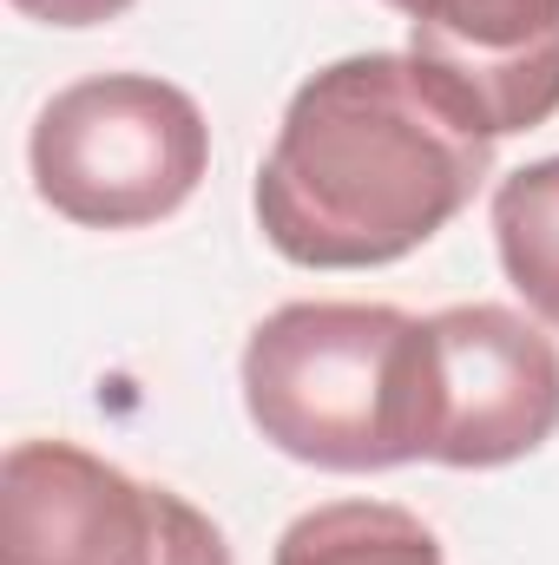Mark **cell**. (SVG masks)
<instances>
[{
  "instance_id": "obj_5",
  "label": "cell",
  "mask_w": 559,
  "mask_h": 565,
  "mask_svg": "<svg viewBox=\"0 0 559 565\" xmlns=\"http://www.w3.org/2000/svg\"><path fill=\"white\" fill-rule=\"evenodd\" d=\"M559 434V342L507 302L415 322V460L494 473Z\"/></svg>"
},
{
  "instance_id": "obj_7",
  "label": "cell",
  "mask_w": 559,
  "mask_h": 565,
  "mask_svg": "<svg viewBox=\"0 0 559 565\" xmlns=\"http://www.w3.org/2000/svg\"><path fill=\"white\" fill-rule=\"evenodd\" d=\"M271 565H447V553L395 500H329L283 526Z\"/></svg>"
},
{
  "instance_id": "obj_1",
  "label": "cell",
  "mask_w": 559,
  "mask_h": 565,
  "mask_svg": "<svg viewBox=\"0 0 559 565\" xmlns=\"http://www.w3.org/2000/svg\"><path fill=\"white\" fill-rule=\"evenodd\" d=\"M487 171L494 139L415 53H349L289 93L251 211L296 270H382L441 237Z\"/></svg>"
},
{
  "instance_id": "obj_8",
  "label": "cell",
  "mask_w": 559,
  "mask_h": 565,
  "mask_svg": "<svg viewBox=\"0 0 559 565\" xmlns=\"http://www.w3.org/2000/svg\"><path fill=\"white\" fill-rule=\"evenodd\" d=\"M494 250L527 309L559 329V158H534L494 184Z\"/></svg>"
},
{
  "instance_id": "obj_6",
  "label": "cell",
  "mask_w": 559,
  "mask_h": 565,
  "mask_svg": "<svg viewBox=\"0 0 559 565\" xmlns=\"http://www.w3.org/2000/svg\"><path fill=\"white\" fill-rule=\"evenodd\" d=\"M409 53L487 132L514 139L559 113V0H389Z\"/></svg>"
},
{
  "instance_id": "obj_3",
  "label": "cell",
  "mask_w": 559,
  "mask_h": 565,
  "mask_svg": "<svg viewBox=\"0 0 559 565\" xmlns=\"http://www.w3.org/2000/svg\"><path fill=\"white\" fill-rule=\"evenodd\" d=\"M27 171L53 217L80 231H145L204 184L211 126L198 99L158 73H93L40 106Z\"/></svg>"
},
{
  "instance_id": "obj_2",
  "label": "cell",
  "mask_w": 559,
  "mask_h": 565,
  "mask_svg": "<svg viewBox=\"0 0 559 565\" xmlns=\"http://www.w3.org/2000/svg\"><path fill=\"white\" fill-rule=\"evenodd\" d=\"M415 322L395 302H283L238 362L244 415L283 460L389 473L415 460Z\"/></svg>"
},
{
  "instance_id": "obj_4",
  "label": "cell",
  "mask_w": 559,
  "mask_h": 565,
  "mask_svg": "<svg viewBox=\"0 0 559 565\" xmlns=\"http://www.w3.org/2000/svg\"><path fill=\"white\" fill-rule=\"evenodd\" d=\"M0 565H238L184 493L73 440H13L0 460Z\"/></svg>"
},
{
  "instance_id": "obj_9",
  "label": "cell",
  "mask_w": 559,
  "mask_h": 565,
  "mask_svg": "<svg viewBox=\"0 0 559 565\" xmlns=\"http://www.w3.org/2000/svg\"><path fill=\"white\" fill-rule=\"evenodd\" d=\"M13 13H27V20H40V26H66V33H80V26H106V20H119L126 7H139V0H7Z\"/></svg>"
}]
</instances>
